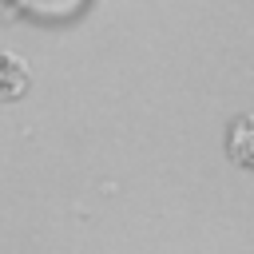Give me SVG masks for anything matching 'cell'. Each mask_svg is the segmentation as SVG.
Returning <instances> with one entry per match:
<instances>
[{"instance_id":"obj_2","label":"cell","mask_w":254,"mask_h":254,"mask_svg":"<svg viewBox=\"0 0 254 254\" xmlns=\"http://www.w3.org/2000/svg\"><path fill=\"white\" fill-rule=\"evenodd\" d=\"M32 83V71L24 64V56L16 52H0V99H20Z\"/></svg>"},{"instance_id":"obj_1","label":"cell","mask_w":254,"mask_h":254,"mask_svg":"<svg viewBox=\"0 0 254 254\" xmlns=\"http://www.w3.org/2000/svg\"><path fill=\"white\" fill-rule=\"evenodd\" d=\"M226 155L238 167L254 171V111H246V115H238L230 123V131H226Z\"/></svg>"},{"instance_id":"obj_3","label":"cell","mask_w":254,"mask_h":254,"mask_svg":"<svg viewBox=\"0 0 254 254\" xmlns=\"http://www.w3.org/2000/svg\"><path fill=\"white\" fill-rule=\"evenodd\" d=\"M20 8L32 16H44V20H64V16H75L83 8V0H20Z\"/></svg>"}]
</instances>
